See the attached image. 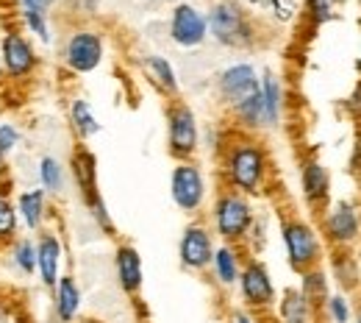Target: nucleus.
<instances>
[{
    "label": "nucleus",
    "instance_id": "obj_1",
    "mask_svg": "<svg viewBox=\"0 0 361 323\" xmlns=\"http://www.w3.org/2000/svg\"><path fill=\"white\" fill-rule=\"evenodd\" d=\"M220 176L223 187L247 198L264 195L272 182V156L264 139L233 131L220 151Z\"/></svg>",
    "mask_w": 361,
    "mask_h": 323
},
{
    "label": "nucleus",
    "instance_id": "obj_2",
    "mask_svg": "<svg viewBox=\"0 0 361 323\" xmlns=\"http://www.w3.org/2000/svg\"><path fill=\"white\" fill-rule=\"evenodd\" d=\"M209 40L226 50H253L259 45V23L247 6L239 0H214L206 11Z\"/></svg>",
    "mask_w": 361,
    "mask_h": 323
},
{
    "label": "nucleus",
    "instance_id": "obj_3",
    "mask_svg": "<svg viewBox=\"0 0 361 323\" xmlns=\"http://www.w3.org/2000/svg\"><path fill=\"white\" fill-rule=\"evenodd\" d=\"M0 64L6 90H28L42 76V50L14 23L0 28Z\"/></svg>",
    "mask_w": 361,
    "mask_h": 323
},
{
    "label": "nucleus",
    "instance_id": "obj_4",
    "mask_svg": "<svg viewBox=\"0 0 361 323\" xmlns=\"http://www.w3.org/2000/svg\"><path fill=\"white\" fill-rule=\"evenodd\" d=\"M109 56V40L103 34V28L92 25V23H75L70 25V31L64 34L61 45H59V64L70 73V76H92L103 67Z\"/></svg>",
    "mask_w": 361,
    "mask_h": 323
},
{
    "label": "nucleus",
    "instance_id": "obj_5",
    "mask_svg": "<svg viewBox=\"0 0 361 323\" xmlns=\"http://www.w3.org/2000/svg\"><path fill=\"white\" fill-rule=\"evenodd\" d=\"M256 204L253 198L236 192V189H217V195L209 204V226L214 231L217 242H231V245H242L247 231L256 221Z\"/></svg>",
    "mask_w": 361,
    "mask_h": 323
},
{
    "label": "nucleus",
    "instance_id": "obj_6",
    "mask_svg": "<svg viewBox=\"0 0 361 323\" xmlns=\"http://www.w3.org/2000/svg\"><path fill=\"white\" fill-rule=\"evenodd\" d=\"M278 234H281L286 262L295 274H303V271L325 262V242L312 221H306L300 215H283L278 223Z\"/></svg>",
    "mask_w": 361,
    "mask_h": 323
},
{
    "label": "nucleus",
    "instance_id": "obj_7",
    "mask_svg": "<svg viewBox=\"0 0 361 323\" xmlns=\"http://www.w3.org/2000/svg\"><path fill=\"white\" fill-rule=\"evenodd\" d=\"M164 129H167V153L176 162L195 159L200 153V145H203L200 120H197V112L183 98L167 100V106H164Z\"/></svg>",
    "mask_w": 361,
    "mask_h": 323
},
{
    "label": "nucleus",
    "instance_id": "obj_8",
    "mask_svg": "<svg viewBox=\"0 0 361 323\" xmlns=\"http://www.w3.org/2000/svg\"><path fill=\"white\" fill-rule=\"evenodd\" d=\"M170 198L189 221L200 218L209 206V179L197 159L176 162L170 170Z\"/></svg>",
    "mask_w": 361,
    "mask_h": 323
},
{
    "label": "nucleus",
    "instance_id": "obj_9",
    "mask_svg": "<svg viewBox=\"0 0 361 323\" xmlns=\"http://www.w3.org/2000/svg\"><path fill=\"white\" fill-rule=\"evenodd\" d=\"M319 234L322 242L336 248H348L353 251L361 242V204L350 198H339L331 201L322 212H319Z\"/></svg>",
    "mask_w": 361,
    "mask_h": 323
},
{
    "label": "nucleus",
    "instance_id": "obj_10",
    "mask_svg": "<svg viewBox=\"0 0 361 323\" xmlns=\"http://www.w3.org/2000/svg\"><path fill=\"white\" fill-rule=\"evenodd\" d=\"M236 293H239L242 307L256 312V315L270 312L275 307L278 287H275V278H272L270 268H267V262L262 257H247L245 259L239 281H236Z\"/></svg>",
    "mask_w": 361,
    "mask_h": 323
},
{
    "label": "nucleus",
    "instance_id": "obj_11",
    "mask_svg": "<svg viewBox=\"0 0 361 323\" xmlns=\"http://www.w3.org/2000/svg\"><path fill=\"white\" fill-rule=\"evenodd\" d=\"M167 40L180 50H197L209 42V23L206 11L192 3L180 0L167 14Z\"/></svg>",
    "mask_w": 361,
    "mask_h": 323
},
{
    "label": "nucleus",
    "instance_id": "obj_12",
    "mask_svg": "<svg viewBox=\"0 0 361 323\" xmlns=\"http://www.w3.org/2000/svg\"><path fill=\"white\" fill-rule=\"evenodd\" d=\"M259 67L247 59H239V61H231L226 64L217 76H214V93H217V100L226 106L228 112L236 109L239 103L250 100L253 95L259 93Z\"/></svg>",
    "mask_w": 361,
    "mask_h": 323
},
{
    "label": "nucleus",
    "instance_id": "obj_13",
    "mask_svg": "<svg viewBox=\"0 0 361 323\" xmlns=\"http://www.w3.org/2000/svg\"><path fill=\"white\" fill-rule=\"evenodd\" d=\"M214 248H217V237H214L212 226H209L203 218H192V221L183 226L180 240H178L180 268L189 271V274H209Z\"/></svg>",
    "mask_w": 361,
    "mask_h": 323
},
{
    "label": "nucleus",
    "instance_id": "obj_14",
    "mask_svg": "<svg viewBox=\"0 0 361 323\" xmlns=\"http://www.w3.org/2000/svg\"><path fill=\"white\" fill-rule=\"evenodd\" d=\"M37 245V281L53 290L56 281L64 276V265H67V245H64V234L56 226H47L34 237Z\"/></svg>",
    "mask_w": 361,
    "mask_h": 323
},
{
    "label": "nucleus",
    "instance_id": "obj_15",
    "mask_svg": "<svg viewBox=\"0 0 361 323\" xmlns=\"http://www.w3.org/2000/svg\"><path fill=\"white\" fill-rule=\"evenodd\" d=\"M14 206H17L23 234L37 237L42 229L53 226V198L42 187L31 184L23 187V189H14Z\"/></svg>",
    "mask_w": 361,
    "mask_h": 323
},
{
    "label": "nucleus",
    "instance_id": "obj_16",
    "mask_svg": "<svg viewBox=\"0 0 361 323\" xmlns=\"http://www.w3.org/2000/svg\"><path fill=\"white\" fill-rule=\"evenodd\" d=\"M139 73L142 78L161 95L167 100H176L180 98V78H178V70L173 67V61L164 56V53H142L139 56Z\"/></svg>",
    "mask_w": 361,
    "mask_h": 323
},
{
    "label": "nucleus",
    "instance_id": "obj_17",
    "mask_svg": "<svg viewBox=\"0 0 361 323\" xmlns=\"http://www.w3.org/2000/svg\"><path fill=\"white\" fill-rule=\"evenodd\" d=\"M300 195H303V204L312 209V212H322L328 204H331V173L328 168L317 159V156H306L300 162Z\"/></svg>",
    "mask_w": 361,
    "mask_h": 323
},
{
    "label": "nucleus",
    "instance_id": "obj_18",
    "mask_svg": "<svg viewBox=\"0 0 361 323\" xmlns=\"http://www.w3.org/2000/svg\"><path fill=\"white\" fill-rule=\"evenodd\" d=\"M114 278H117V287L131 301H139L142 287H145V262H142V254H139L134 242H117V248H114Z\"/></svg>",
    "mask_w": 361,
    "mask_h": 323
},
{
    "label": "nucleus",
    "instance_id": "obj_19",
    "mask_svg": "<svg viewBox=\"0 0 361 323\" xmlns=\"http://www.w3.org/2000/svg\"><path fill=\"white\" fill-rule=\"evenodd\" d=\"M67 173L70 182L78 189V198L87 201L92 195L100 192V168H97V156L87 142H75V148L70 151V162H67Z\"/></svg>",
    "mask_w": 361,
    "mask_h": 323
},
{
    "label": "nucleus",
    "instance_id": "obj_20",
    "mask_svg": "<svg viewBox=\"0 0 361 323\" xmlns=\"http://www.w3.org/2000/svg\"><path fill=\"white\" fill-rule=\"evenodd\" d=\"M81 312H84V287L73 274H64L50 290L53 323H75L81 318Z\"/></svg>",
    "mask_w": 361,
    "mask_h": 323
},
{
    "label": "nucleus",
    "instance_id": "obj_21",
    "mask_svg": "<svg viewBox=\"0 0 361 323\" xmlns=\"http://www.w3.org/2000/svg\"><path fill=\"white\" fill-rule=\"evenodd\" d=\"M259 100L264 112V131H275L286 114V87L275 70H264L259 78Z\"/></svg>",
    "mask_w": 361,
    "mask_h": 323
},
{
    "label": "nucleus",
    "instance_id": "obj_22",
    "mask_svg": "<svg viewBox=\"0 0 361 323\" xmlns=\"http://www.w3.org/2000/svg\"><path fill=\"white\" fill-rule=\"evenodd\" d=\"M245 259H247V254H245L242 245L217 242L214 257H212V265H209L212 281H214L220 290H236V281H239V274H242Z\"/></svg>",
    "mask_w": 361,
    "mask_h": 323
},
{
    "label": "nucleus",
    "instance_id": "obj_23",
    "mask_svg": "<svg viewBox=\"0 0 361 323\" xmlns=\"http://www.w3.org/2000/svg\"><path fill=\"white\" fill-rule=\"evenodd\" d=\"M275 321L278 323H317L319 312L309 304V298L298 287H283L275 298Z\"/></svg>",
    "mask_w": 361,
    "mask_h": 323
},
{
    "label": "nucleus",
    "instance_id": "obj_24",
    "mask_svg": "<svg viewBox=\"0 0 361 323\" xmlns=\"http://www.w3.org/2000/svg\"><path fill=\"white\" fill-rule=\"evenodd\" d=\"M328 276L331 281L339 287V293H356L361 287V274H359V257L348 248H336L331 251V259H328Z\"/></svg>",
    "mask_w": 361,
    "mask_h": 323
},
{
    "label": "nucleus",
    "instance_id": "obj_25",
    "mask_svg": "<svg viewBox=\"0 0 361 323\" xmlns=\"http://www.w3.org/2000/svg\"><path fill=\"white\" fill-rule=\"evenodd\" d=\"M67 126L73 131L75 142H87L100 134V120L92 109V103L84 95H73L70 103H67Z\"/></svg>",
    "mask_w": 361,
    "mask_h": 323
},
{
    "label": "nucleus",
    "instance_id": "obj_26",
    "mask_svg": "<svg viewBox=\"0 0 361 323\" xmlns=\"http://www.w3.org/2000/svg\"><path fill=\"white\" fill-rule=\"evenodd\" d=\"M37 187H42L50 198H64L70 187L67 165L56 153H42L37 159Z\"/></svg>",
    "mask_w": 361,
    "mask_h": 323
},
{
    "label": "nucleus",
    "instance_id": "obj_27",
    "mask_svg": "<svg viewBox=\"0 0 361 323\" xmlns=\"http://www.w3.org/2000/svg\"><path fill=\"white\" fill-rule=\"evenodd\" d=\"M6 262L14 274H20L23 278H37V245H34V237L31 234H20L14 237L6 248Z\"/></svg>",
    "mask_w": 361,
    "mask_h": 323
},
{
    "label": "nucleus",
    "instance_id": "obj_28",
    "mask_svg": "<svg viewBox=\"0 0 361 323\" xmlns=\"http://www.w3.org/2000/svg\"><path fill=\"white\" fill-rule=\"evenodd\" d=\"M14 25L31 37L39 47H50L53 45V20L50 14H42V11H25V8H14Z\"/></svg>",
    "mask_w": 361,
    "mask_h": 323
},
{
    "label": "nucleus",
    "instance_id": "obj_29",
    "mask_svg": "<svg viewBox=\"0 0 361 323\" xmlns=\"http://www.w3.org/2000/svg\"><path fill=\"white\" fill-rule=\"evenodd\" d=\"M298 276H300L298 290H300V293L309 298V304H312L317 312H319L322 301H325V298H328V293H331V276H328L325 265L309 268V271H303V274H298Z\"/></svg>",
    "mask_w": 361,
    "mask_h": 323
},
{
    "label": "nucleus",
    "instance_id": "obj_30",
    "mask_svg": "<svg viewBox=\"0 0 361 323\" xmlns=\"http://www.w3.org/2000/svg\"><path fill=\"white\" fill-rule=\"evenodd\" d=\"M20 234L23 229H20V218H17V206H14V192L0 189V251Z\"/></svg>",
    "mask_w": 361,
    "mask_h": 323
},
{
    "label": "nucleus",
    "instance_id": "obj_31",
    "mask_svg": "<svg viewBox=\"0 0 361 323\" xmlns=\"http://www.w3.org/2000/svg\"><path fill=\"white\" fill-rule=\"evenodd\" d=\"M319 315L325 323H350L353 321V301L348 293H328V298L319 307Z\"/></svg>",
    "mask_w": 361,
    "mask_h": 323
},
{
    "label": "nucleus",
    "instance_id": "obj_32",
    "mask_svg": "<svg viewBox=\"0 0 361 323\" xmlns=\"http://www.w3.org/2000/svg\"><path fill=\"white\" fill-rule=\"evenodd\" d=\"M81 204H84L90 221L94 223V229L100 231V234H106V237H114V234H117V223H114V218H111V212H109V204H106L103 192L92 195L87 201H81Z\"/></svg>",
    "mask_w": 361,
    "mask_h": 323
},
{
    "label": "nucleus",
    "instance_id": "obj_33",
    "mask_svg": "<svg viewBox=\"0 0 361 323\" xmlns=\"http://www.w3.org/2000/svg\"><path fill=\"white\" fill-rule=\"evenodd\" d=\"M23 145V129L14 117H0V153L11 159Z\"/></svg>",
    "mask_w": 361,
    "mask_h": 323
},
{
    "label": "nucleus",
    "instance_id": "obj_34",
    "mask_svg": "<svg viewBox=\"0 0 361 323\" xmlns=\"http://www.w3.org/2000/svg\"><path fill=\"white\" fill-rule=\"evenodd\" d=\"M334 14H336V0H306V17L314 28L331 23Z\"/></svg>",
    "mask_w": 361,
    "mask_h": 323
},
{
    "label": "nucleus",
    "instance_id": "obj_35",
    "mask_svg": "<svg viewBox=\"0 0 361 323\" xmlns=\"http://www.w3.org/2000/svg\"><path fill=\"white\" fill-rule=\"evenodd\" d=\"M61 3L67 6V11L73 17H78V23H90L100 11V0H61Z\"/></svg>",
    "mask_w": 361,
    "mask_h": 323
},
{
    "label": "nucleus",
    "instance_id": "obj_36",
    "mask_svg": "<svg viewBox=\"0 0 361 323\" xmlns=\"http://www.w3.org/2000/svg\"><path fill=\"white\" fill-rule=\"evenodd\" d=\"M342 109H345V114H348L350 120L361 123V78L353 84V90L348 93V98L342 100Z\"/></svg>",
    "mask_w": 361,
    "mask_h": 323
},
{
    "label": "nucleus",
    "instance_id": "obj_37",
    "mask_svg": "<svg viewBox=\"0 0 361 323\" xmlns=\"http://www.w3.org/2000/svg\"><path fill=\"white\" fill-rule=\"evenodd\" d=\"M14 8H25V11H42V14H53V8L61 0H11Z\"/></svg>",
    "mask_w": 361,
    "mask_h": 323
},
{
    "label": "nucleus",
    "instance_id": "obj_38",
    "mask_svg": "<svg viewBox=\"0 0 361 323\" xmlns=\"http://www.w3.org/2000/svg\"><path fill=\"white\" fill-rule=\"evenodd\" d=\"M0 189H6V192H14V176H11V165H8V159L0 153Z\"/></svg>",
    "mask_w": 361,
    "mask_h": 323
},
{
    "label": "nucleus",
    "instance_id": "obj_39",
    "mask_svg": "<svg viewBox=\"0 0 361 323\" xmlns=\"http://www.w3.org/2000/svg\"><path fill=\"white\" fill-rule=\"evenodd\" d=\"M228 323H262V321H259L256 312H250V310H245V307H236V310L228 312Z\"/></svg>",
    "mask_w": 361,
    "mask_h": 323
},
{
    "label": "nucleus",
    "instance_id": "obj_40",
    "mask_svg": "<svg viewBox=\"0 0 361 323\" xmlns=\"http://www.w3.org/2000/svg\"><path fill=\"white\" fill-rule=\"evenodd\" d=\"M0 323H11V304L6 295H0Z\"/></svg>",
    "mask_w": 361,
    "mask_h": 323
},
{
    "label": "nucleus",
    "instance_id": "obj_41",
    "mask_svg": "<svg viewBox=\"0 0 361 323\" xmlns=\"http://www.w3.org/2000/svg\"><path fill=\"white\" fill-rule=\"evenodd\" d=\"M353 323H361V304L353 310Z\"/></svg>",
    "mask_w": 361,
    "mask_h": 323
},
{
    "label": "nucleus",
    "instance_id": "obj_42",
    "mask_svg": "<svg viewBox=\"0 0 361 323\" xmlns=\"http://www.w3.org/2000/svg\"><path fill=\"white\" fill-rule=\"evenodd\" d=\"M75 323H103V321H97V318H78Z\"/></svg>",
    "mask_w": 361,
    "mask_h": 323
},
{
    "label": "nucleus",
    "instance_id": "obj_43",
    "mask_svg": "<svg viewBox=\"0 0 361 323\" xmlns=\"http://www.w3.org/2000/svg\"><path fill=\"white\" fill-rule=\"evenodd\" d=\"M6 87V81H3V64H0V90Z\"/></svg>",
    "mask_w": 361,
    "mask_h": 323
},
{
    "label": "nucleus",
    "instance_id": "obj_44",
    "mask_svg": "<svg viewBox=\"0 0 361 323\" xmlns=\"http://www.w3.org/2000/svg\"><path fill=\"white\" fill-rule=\"evenodd\" d=\"M356 73L361 76V56H359V61H356Z\"/></svg>",
    "mask_w": 361,
    "mask_h": 323
},
{
    "label": "nucleus",
    "instance_id": "obj_45",
    "mask_svg": "<svg viewBox=\"0 0 361 323\" xmlns=\"http://www.w3.org/2000/svg\"><path fill=\"white\" fill-rule=\"evenodd\" d=\"M209 323H228V321H209Z\"/></svg>",
    "mask_w": 361,
    "mask_h": 323
},
{
    "label": "nucleus",
    "instance_id": "obj_46",
    "mask_svg": "<svg viewBox=\"0 0 361 323\" xmlns=\"http://www.w3.org/2000/svg\"><path fill=\"white\" fill-rule=\"evenodd\" d=\"M359 274H361V257H359Z\"/></svg>",
    "mask_w": 361,
    "mask_h": 323
},
{
    "label": "nucleus",
    "instance_id": "obj_47",
    "mask_svg": "<svg viewBox=\"0 0 361 323\" xmlns=\"http://www.w3.org/2000/svg\"><path fill=\"white\" fill-rule=\"evenodd\" d=\"M359 11H361V0H359Z\"/></svg>",
    "mask_w": 361,
    "mask_h": 323
},
{
    "label": "nucleus",
    "instance_id": "obj_48",
    "mask_svg": "<svg viewBox=\"0 0 361 323\" xmlns=\"http://www.w3.org/2000/svg\"><path fill=\"white\" fill-rule=\"evenodd\" d=\"M0 98H3V90H0Z\"/></svg>",
    "mask_w": 361,
    "mask_h": 323
}]
</instances>
